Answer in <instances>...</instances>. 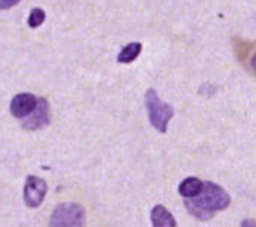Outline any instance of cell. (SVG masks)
I'll return each instance as SVG.
<instances>
[{"label":"cell","instance_id":"cell-1","mask_svg":"<svg viewBox=\"0 0 256 227\" xmlns=\"http://www.w3.org/2000/svg\"><path fill=\"white\" fill-rule=\"evenodd\" d=\"M229 204L230 196L226 192V190L212 182H204L202 191L196 197L185 198V208L194 218L200 221L212 218L217 212L229 208Z\"/></svg>","mask_w":256,"mask_h":227},{"label":"cell","instance_id":"cell-2","mask_svg":"<svg viewBox=\"0 0 256 227\" xmlns=\"http://www.w3.org/2000/svg\"><path fill=\"white\" fill-rule=\"evenodd\" d=\"M146 106H147V112H148L150 124L158 132L166 134L168 122L174 116V109L170 104L161 102L158 92L153 88H148L146 92Z\"/></svg>","mask_w":256,"mask_h":227},{"label":"cell","instance_id":"cell-3","mask_svg":"<svg viewBox=\"0 0 256 227\" xmlns=\"http://www.w3.org/2000/svg\"><path fill=\"white\" fill-rule=\"evenodd\" d=\"M85 224V210L76 203H62L55 208L50 216V226L56 227H79Z\"/></svg>","mask_w":256,"mask_h":227},{"label":"cell","instance_id":"cell-4","mask_svg":"<svg viewBox=\"0 0 256 227\" xmlns=\"http://www.w3.org/2000/svg\"><path fill=\"white\" fill-rule=\"evenodd\" d=\"M50 123V106L46 98H38L36 108L23 118V129L26 130H38L46 128Z\"/></svg>","mask_w":256,"mask_h":227},{"label":"cell","instance_id":"cell-5","mask_svg":"<svg viewBox=\"0 0 256 227\" xmlns=\"http://www.w3.org/2000/svg\"><path fill=\"white\" fill-rule=\"evenodd\" d=\"M47 194V184L44 179L29 176L24 184V203L29 208H38Z\"/></svg>","mask_w":256,"mask_h":227},{"label":"cell","instance_id":"cell-6","mask_svg":"<svg viewBox=\"0 0 256 227\" xmlns=\"http://www.w3.org/2000/svg\"><path fill=\"white\" fill-rule=\"evenodd\" d=\"M38 98L30 92H20L11 102V114L16 118H24L36 108Z\"/></svg>","mask_w":256,"mask_h":227},{"label":"cell","instance_id":"cell-7","mask_svg":"<svg viewBox=\"0 0 256 227\" xmlns=\"http://www.w3.org/2000/svg\"><path fill=\"white\" fill-rule=\"evenodd\" d=\"M150 220H152V226L155 227H176V220L168 212V209H166L161 204L152 209Z\"/></svg>","mask_w":256,"mask_h":227},{"label":"cell","instance_id":"cell-8","mask_svg":"<svg viewBox=\"0 0 256 227\" xmlns=\"http://www.w3.org/2000/svg\"><path fill=\"white\" fill-rule=\"evenodd\" d=\"M203 184L200 179L197 178H186L185 180H182V184L179 185V194L185 198H191V197H196L202 188H203Z\"/></svg>","mask_w":256,"mask_h":227},{"label":"cell","instance_id":"cell-9","mask_svg":"<svg viewBox=\"0 0 256 227\" xmlns=\"http://www.w3.org/2000/svg\"><path fill=\"white\" fill-rule=\"evenodd\" d=\"M141 50H142L141 42H130L129 46L122 48V52L117 56V61L122 62V64H129V62H132V61H135L138 58Z\"/></svg>","mask_w":256,"mask_h":227},{"label":"cell","instance_id":"cell-10","mask_svg":"<svg viewBox=\"0 0 256 227\" xmlns=\"http://www.w3.org/2000/svg\"><path fill=\"white\" fill-rule=\"evenodd\" d=\"M46 20V14L41 8H34L29 14V20H28V24L35 29V28H40Z\"/></svg>","mask_w":256,"mask_h":227},{"label":"cell","instance_id":"cell-11","mask_svg":"<svg viewBox=\"0 0 256 227\" xmlns=\"http://www.w3.org/2000/svg\"><path fill=\"white\" fill-rule=\"evenodd\" d=\"M20 0H0V10H10L16 6Z\"/></svg>","mask_w":256,"mask_h":227},{"label":"cell","instance_id":"cell-12","mask_svg":"<svg viewBox=\"0 0 256 227\" xmlns=\"http://www.w3.org/2000/svg\"><path fill=\"white\" fill-rule=\"evenodd\" d=\"M250 64H252V68H253V70L256 72V53H254V54L252 56V61H250Z\"/></svg>","mask_w":256,"mask_h":227}]
</instances>
